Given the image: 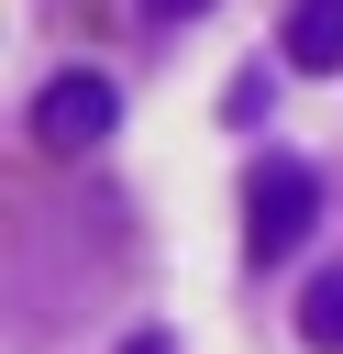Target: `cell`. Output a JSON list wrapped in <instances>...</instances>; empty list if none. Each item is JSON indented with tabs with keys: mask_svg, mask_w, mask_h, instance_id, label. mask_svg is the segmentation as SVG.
Here are the masks:
<instances>
[{
	"mask_svg": "<svg viewBox=\"0 0 343 354\" xmlns=\"http://www.w3.org/2000/svg\"><path fill=\"white\" fill-rule=\"evenodd\" d=\"M310 221H321L310 155H254V177H243V254H254V266H288V254L310 243Z\"/></svg>",
	"mask_w": 343,
	"mask_h": 354,
	"instance_id": "cell-1",
	"label": "cell"
},
{
	"mask_svg": "<svg viewBox=\"0 0 343 354\" xmlns=\"http://www.w3.org/2000/svg\"><path fill=\"white\" fill-rule=\"evenodd\" d=\"M111 122H122V88H111L100 66H55V77L33 88V155H55V166L100 155Z\"/></svg>",
	"mask_w": 343,
	"mask_h": 354,
	"instance_id": "cell-2",
	"label": "cell"
},
{
	"mask_svg": "<svg viewBox=\"0 0 343 354\" xmlns=\"http://www.w3.org/2000/svg\"><path fill=\"white\" fill-rule=\"evenodd\" d=\"M277 55H288L299 77H343V0H288Z\"/></svg>",
	"mask_w": 343,
	"mask_h": 354,
	"instance_id": "cell-3",
	"label": "cell"
},
{
	"mask_svg": "<svg viewBox=\"0 0 343 354\" xmlns=\"http://www.w3.org/2000/svg\"><path fill=\"white\" fill-rule=\"evenodd\" d=\"M299 343H310V354H343V266H321V277L299 288Z\"/></svg>",
	"mask_w": 343,
	"mask_h": 354,
	"instance_id": "cell-4",
	"label": "cell"
},
{
	"mask_svg": "<svg viewBox=\"0 0 343 354\" xmlns=\"http://www.w3.org/2000/svg\"><path fill=\"white\" fill-rule=\"evenodd\" d=\"M266 111H277V77H266V66H243V77H232V100H221V122H243V133H254Z\"/></svg>",
	"mask_w": 343,
	"mask_h": 354,
	"instance_id": "cell-5",
	"label": "cell"
},
{
	"mask_svg": "<svg viewBox=\"0 0 343 354\" xmlns=\"http://www.w3.org/2000/svg\"><path fill=\"white\" fill-rule=\"evenodd\" d=\"M133 11H144V22H199L210 0H133Z\"/></svg>",
	"mask_w": 343,
	"mask_h": 354,
	"instance_id": "cell-6",
	"label": "cell"
},
{
	"mask_svg": "<svg viewBox=\"0 0 343 354\" xmlns=\"http://www.w3.org/2000/svg\"><path fill=\"white\" fill-rule=\"evenodd\" d=\"M122 354H177V332H133V343H122Z\"/></svg>",
	"mask_w": 343,
	"mask_h": 354,
	"instance_id": "cell-7",
	"label": "cell"
}]
</instances>
